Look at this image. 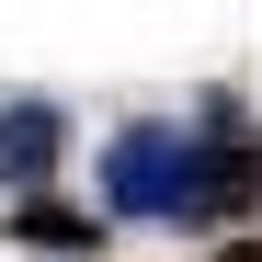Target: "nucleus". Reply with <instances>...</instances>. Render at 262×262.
<instances>
[{"mask_svg": "<svg viewBox=\"0 0 262 262\" xmlns=\"http://www.w3.org/2000/svg\"><path fill=\"white\" fill-rule=\"evenodd\" d=\"M57 160H69V114L57 103H0V183H12V194H46L57 183Z\"/></svg>", "mask_w": 262, "mask_h": 262, "instance_id": "f03ea898", "label": "nucleus"}, {"mask_svg": "<svg viewBox=\"0 0 262 262\" xmlns=\"http://www.w3.org/2000/svg\"><path fill=\"white\" fill-rule=\"evenodd\" d=\"M216 262H262V239H228V251H216Z\"/></svg>", "mask_w": 262, "mask_h": 262, "instance_id": "20e7f679", "label": "nucleus"}, {"mask_svg": "<svg viewBox=\"0 0 262 262\" xmlns=\"http://www.w3.org/2000/svg\"><path fill=\"white\" fill-rule=\"evenodd\" d=\"M239 194H262V137H239V103L216 92L194 125H114L103 148V205L148 228H216Z\"/></svg>", "mask_w": 262, "mask_h": 262, "instance_id": "f257e3e1", "label": "nucleus"}, {"mask_svg": "<svg viewBox=\"0 0 262 262\" xmlns=\"http://www.w3.org/2000/svg\"><path fill=\"white\" fill-rule=\"evenodd\" d=\"M0 239H23V251H46V262H92V251H103V216L69 205V194H12Z\"/></svg>", "mask_w": 262, "mask_h": 262, "instance_id": "7ed1b4c3", "label": "nucleus"}]
</instances>
